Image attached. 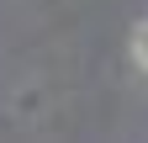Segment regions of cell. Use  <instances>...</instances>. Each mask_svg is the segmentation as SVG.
Masks as SVG:
<instances>
[{
  "instance_id": "6da1fadb",
  "label": "cell",
  "mask_w": 148,
  "mask_h": 143,
  "mask_svg": "<svg viewBox=\"0 0 148 143\" xmlns=\"http://www.w3.org/2000/svg\"><path fill=\"white\" fill-rule=\"evenodd\" d=\"M132 58H138V64L148 69V21H143V27L132 32Z\"/></svg>"
}]
</instances>
